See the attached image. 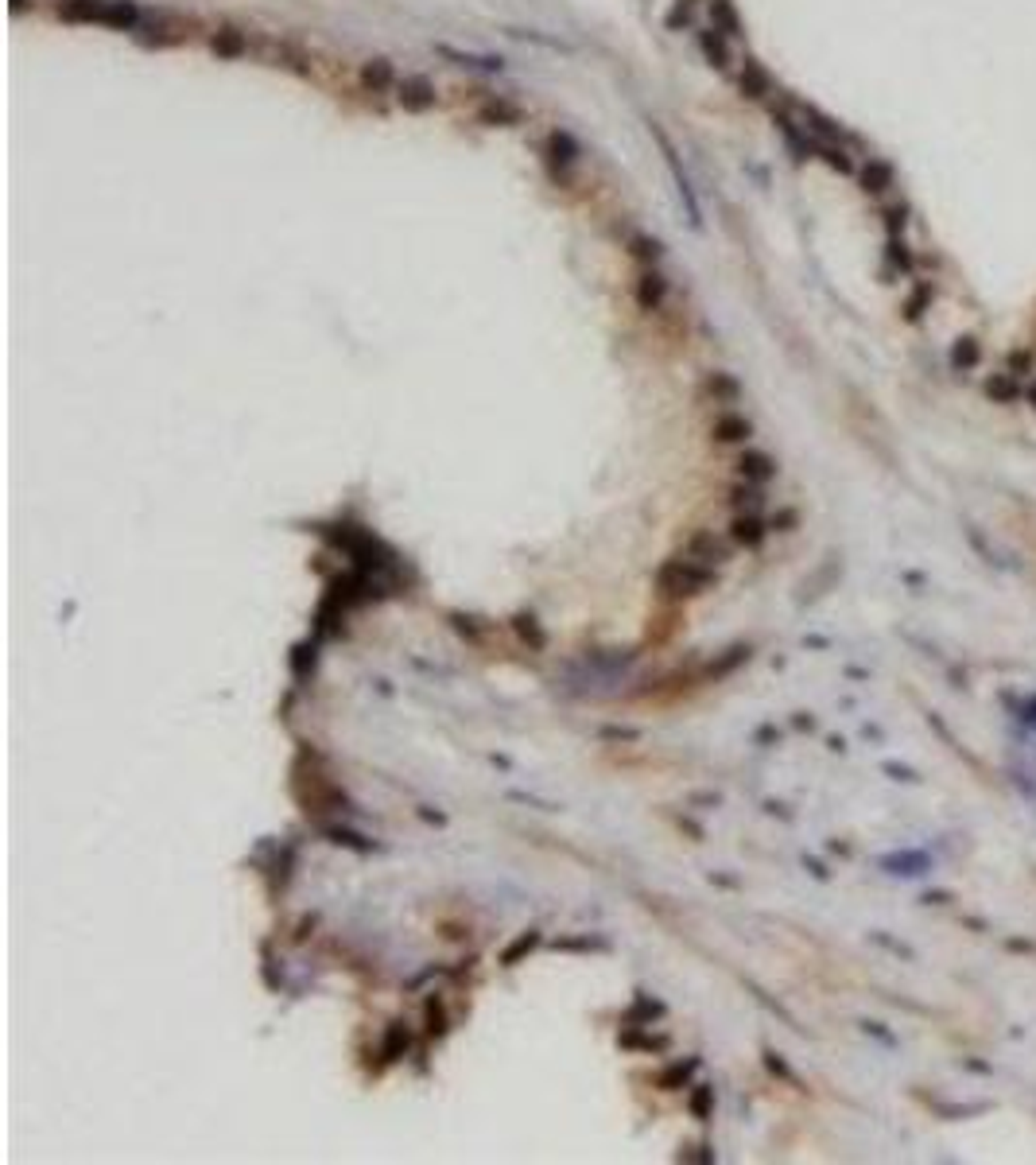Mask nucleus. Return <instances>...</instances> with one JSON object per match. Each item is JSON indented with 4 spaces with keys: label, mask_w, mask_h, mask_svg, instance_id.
<instances>
[{
    "label": "nucleus",
    "mask_w": 1036,
    "mask_h": 1165,
    "mask_svg": "<svg viewBox=\"0 0 1036 1165\" xmlns=\"http://www.w3.org/2000/svg\"><path fill=\"white\" fill-rule=\"evenodd\" d=\"M141 20H144V12L133 4V0H109V4H105L101 24L105 28H116V31H136V28H141Z\"/></svg>",
    "instance_id": "nucleus-23"
},
{
    "label": "nucleus",
    "mask_w": 1036,
    "mask_h": 1165,
    "mask_svg": "<svg viewBox=\"0 0 1036 1165\" xmlns=\"http://www.w3.org/2000/svg\"><path fill=\"white\" fill-rule=\"evenodd\" d=\"M415 1049V1030L404 1018L397 1022H389L384 1025V1038H381V1061L384 1064H400V1061H408Z\"/></svg>",
    "instance_id": "nucleus-4"
},
{
    "label": "nucleus",
    "mask_w": 1036,
    "mask_h": 1165,
    "mask_svg": "<svg viewBox=\"0 0 1036 1165\" xmlns=\"http://www.w3.org/2000/svg\"><path fill=\"white\" fill-rule=\"evenodd\" d=\"M862 1030H866V1033H870V1038H881L885 1045H896V1038H893V1033H889V1030H885V1025H881V1022H862Z\"/></svg>",
    "instance_id": "nucleus-50"
},
{
    "label": "nucleus",
    "mask_w": 1036,
    "mask_h": 1165,
    "mask_svg": "<svg viewBox=\"0 0 1036 1165\" xmlns=\"http://www.w3.org/2000/svg\"><path fill=\"white\" fill-rule=\"evenodd\" d=\"M136 36H141V43H148V47H175V43L187 39V31H183V24H175L171 16L156 12V16H144L141 20Z\"/></svg>",
    "instance_id": "nucleus-6"
},
{
    "label": "nucleus",
    "mask_w": 1036,
    "mask_h": 1165,
    "mask_svg": "<svg viewBox=\"0 0 1036 1165\" xmlns=\"http://www.w3.org/2000/svg\"><path fill=\"white\" fill-rule=\"evenodd\" d=\"M738 470H742L745 482H757V486H765L768 478H776V463L765 451H745L738 458Z\"/></svg>",
    "instance_id": "nucleus-26"
},
{
    "label": "nucleus",
    "mask_w": 1036,
    "mask_h": 1165,
    "mask_svg": "<svg viewBox=\"0 0 1036 1165\" xmlns=\"http://www.w3.org/2000/svg\"><path fill=\"white\" fill-rule=\"evenodd\" d=\"M742 85H745V90H761V74H757L753 67H745L742 70Z\"/></svg>",
    "instance_id": "nucleus-52"
},
{
    "label": "nucleus",
    "mask_w": 1036,
    "mask_h": 1165,
    "mask_svg": "<svg viewBox=\"0 0 1036 1165\" xmlns=\"http://www.w3.org/2000/svg\"><path fill=\"white\" fill-rule=\"evenodd\" d=\"M633 295H637L640 311H660V307H664V299H668V276L660 272L656 264H653V269H645V272L637 276V292Z\"/></svg>",
    "instance_id": "nucleus-11"
},
{
    "label": "nucleus",
    "mask_w": 1036,
    "mask_h": 1165,
    "mask_svg": "<svg viewBox=\"0 0 1036 1165\" xmlns=\"http://www.w3.org/2000/svg\"><path fill=\"white\" fill-rule=\"evenodd\" d=\"M446 1033H451V1014H446L443 995H435L431 991L427 1002H423V1038L427 1041H443Z\"/></svg>",
    "instance_id": "nucleus-17"
},
{
    "label": "nucleus",
    "mask_w": 1036,
    "mask_h": 1165,
    "mask_svg": "<svg viewBox=\"0 0 1036 1165\" xmlns=\"http://www.w3.org/2000/svg\"><path fill=\"white\" fill-rule=\"evenodd\" d=\"M397 67H392V59H369V62H361V85H369L373 93H381V90H397Z\"/></svg>",
    "instance_id": "nucleus-20"
},
{
    "label": "nucleus",
    "mask_w": 1036,
    "mask_h": 1165,
    "mask_svg": "<svg viewBox=\"0 0 1036 1165\" xmlns=\"http://www.w3.org/2000/svg\"><path fill=\"white\" fill-rule=\"evenodd\" d=\"M446 622H451V629L466 641V645H486V629H489L486 618L466 614V611H451V614H446Z\"/></svg>",
    "instance_id": "nucleus-24"
},
{
    "label": "nucleus",
    "mask_w": 1036,
    "mask_h": 1165,
    "mask_svg": "<svg viewBox=\"0 0 1036 1165\" xmlns=\"http://www.w3.org/2000/svg\"><path fill=\"white\" fill-rule=\"evenodd\" d=\"M318 836H323L326 843H334V847L354 851V854H369V851H377V839L361 836V831L346 828V824H323V828H318Z\"/></svg>",
    "instance_id": "nucleus-15"
},
{
    "label": "nucleus",
    "mask_w": 1036,
    "mask_h": 1165,
    "mask_svg": "<svg viewBox=\"0 0 1036 1165\" xmlns=\"http://www.w3.org/2000/svg\"><path fill=\"white\" fill-rule=\"evenodd\" d=\"M16 4H20V0H16Z\"/></svg>",
    "instance_id": "nucleus-60"
},
{
    "label": "nucleus",
    "mask_w": 1036,
    "mask_h": 1165,
    "mask_svg": "<svg viewBox=\"0 0 1036 1165\" xmlns=\"http://www.w3.org/2000/svg\"><path fill=\"white\" fill-rule=\"evenodd\" d=\"M792 726H796V731H815V715H807V711H796Z\"/></svg>",
    "instance_id": "nucleus-53"
},
{
    "label": "nucleus",
    "mask_w": 1036,
    "mask_h": 1165,
    "mask_svg": "<svg viewBox=\"0 0 1036 1165\" xmlns=\"http://www.w3.org/2000/svg\"><path fill=\"white\" fill-rule=\"evenodd\" d=\"M804 867H807V874H811V878H819V882H831V870L823 867V862H819V859H811V854H804Z\"/></svg>",
    "instance_id": "nucleus-49"
},
{
    "label": "nucleus",
    "mask_w": 1036,
    "mask_h": 1165,
    "mask_svg": "<svg viewBox=\"0 0 1036 1165\" xmlns=\"http://www.w3.org/2000/svg\"><path fill=\"white\" fill-rule=\"evenodd\" d=\"M1021 719L1029 723V726H1036V696H1032L1029 703H1024V715H1021Z\"/></svg>",
    "instance_id": "nucleus-57"
},
{
    "label": "nucleus",
    "mask_w": 1036,
    "mask_h": 1165,
    "mask_svg": "<svg viewBox=\"0 0 1036 1165\" xmlns=\"http://www.w3.org/2000/svg\"><path fill=\"white\" fill-rule=\"evenodd\" d=\"M768 532H773V529H768L765 521L757 517V513H738V517H734V525H730V540L742 544V548H761Z\"/></svg>",
    "instance_id": "nucleus-14"
},
{
    "label": "nucleus",
    "mask_w": 1036,
    "mask_h": 1165,
    "mask_svg": "<svg viewBox=\"0 0 1036 1165\" xmlns=\"http://www.w3.org/2000/svg\"><path fill=\"white\" fill-rule=\"evenodd\" d=\"M318 641L315 634L307 637V641H299V645H292V653H287V668H292V676L303 684V680H311L315 676V665H318Z\"/></svg>",
    "instance_id": "nucleus-18"
},
{
    "label": "nucleus",
    "mask_w": 1036,
    "mask_h": 1165,
    "mask_svg": "<svg viewBox=\"0 0 1036 1165\" xmlns=\"http://www.w3.org/2000/svg\"><path fill=\"white\" fill-rule=\"evenodd\" d=\"M687 1111L699 1119V1123H711L714 1119V1088L711 1084H691L687 1088Z\"/></svg>",
    "instance_id": "nucleus-30"
},
{
    "label": "nucleus",
    "mask_w": 1036,
    "mask_h": 1165,
    "mask_svg": "<svg viewBox=\"0 0 1036 1165\" xmlns=\"http://www.w3.org/2000/svg\"><path fill=\"white\" fill-rule=\"evenodd\" d=\"M435 51H439L443 59H454L458 67H474V70H501V59H497V55H470V51H458V47H451V43H439V47H435Z\"/></svg>",
    "instance_id": "nucleus-29"
},
{
    "label": "nucleus",
    "mask_w": 1036,
    "mask_h": 1165,
    "mask_svg": "<svg viewBox=\"0 0 1036 1165\" xmlns=\"http://www.w3.org/2000/svg\"><path fill=\"white\" fill-rule=\"evenodd\" d=\"M668 1018V1002L664 999H653L648 991H637L633 1002L622 1010V1025H656Z\"/></svg>",
    "instance_id": "nucleus-10"
},
{
    "label": "nucleus",
    "mask_w": 1036,
    "mask_h": 1165,
    "mask_svg": "<svg viewBox=\"0 0 1036 1165\" xmlns=\"http://www.w3.org/2000/svg\"><path fill=\"white\" fill-rule=\"evenodd\" d=\"M699 1068H703V1056H683V1061H668L664 1068H656L653 1084L660 1088V1092H683V1088H691V1080H695Z\"/></svg>",
    "instance_id": "nucleus-8"
},
{
    "label": "nucleus",
    "mask_w": 1036,
    "mask_h": 1165,
    "mask_svg": "<svg viewBox=\"0 0 1036 1165\" xmlns=\"http://www.w3.org/2000/svg\"><path fill=\"white\" fill-rule=\"evenodd\" d=\"M397 101L404 105L408 113H423L435 105V82L427 74H404L397 82Z\"/></svg>",
    "instance_id": "nucleus-7"
},
{
    "label": "nucleus",
    "mask_w": 1036,
    "mask_h": 1165,
    "mask_svg": "<svg viewBox=\"0 0 1036 1165\" xmlns=\"http://www.w3.org/2000/svg\"><path fill=\"white\" fill-rule=\"evenodd\" d=\"M543 944V933L540 928H525L520 936H512L505 948H501V956H497V964L501 967H517V964H525V959L536 952V948Z\"/></svg>",
    "instance_id": "nucleus-16"
},
{
    "label": "nucleus",
    "mask_w": 1036,
    "mask_h": 1165,
    "mask_svg": "<svg viewBox=\"0 0 1036 1165\" xmlns=\"http://www.w3.org/2000/svg\"><path fill=\"white\" fill-rule=\"evenodd\" d=\"M210 47L218 51L221 59H241V55H249V36H245L241 28H218L210 36Z\"/></svg>",
    "instance_id": "nucleus-25"
},
{
    "label": "nucleus",
    "mask_w": 1036,
    "mask_h": 1165,
    "mask_svg": "<svg viewBox=\"0 0 1036 1165\" xmlns=\"http://www.w3.org/2000/svg\"><path fill=\"white\" fill-rule=\"evenodd\" d=\"M439 975H451V967H423L420 971V975H412L408 983H404V991H408V995H412V991H420V987H427V983H431V979H439Z\"/></svg>",
    "instance_id": "nucleus-42"
},
{
    "label": "nucleus",
    "mask_w": 1036,
    "mask_h": 1165,
    "mask_svg": "<svg viewBox=\"0 0 1036 1165\" xmlns=\"http://www.w3.org/2000/svg\"><path fill=\"white\" fill-rule=\"evenodd\" d=\"M629 253H633L645 269H653L660 256H664V245H660L656 238H648V233H633V238H629Z\"/></svg>",
    "instance_id": "nucleus-33"
},
{
    "label": "nucleus",
    "mask_w": 1036,
    "mask_h": 1165,
    "mask_svg": "<svg viewBox=\"0 0 1036 1165\" xmlns=\"http://www.w3.org/2000/svg\"><path fill=\"white\" fill-rule=\"evenodd\" d=\"M555 952H610V940L598 933H582V936H555L551 940Z\"/></svg>",
    "instance_id": "nucleus-28"
},
{
    "label": "nucleus",
    "mask_w": 1036,
    "mask_h": 1165,
    "mask_svg": "<svg viewBox=\"0 0 1036 1165\" xmlns=\"http://www.w3.org/2000/svg\"><path fill=\"white\" fill-rule=\"evenodd\" d=\"M420 820H427V824H439V828L446 824V816H443V812H431V808H427V805L420 808Z\"/></svg>",
    "instance_id": "nucleus-54"
},
{
    "label": "nucleus",
    "mask_w": 1036,
    "mask_h": 1165,
    "mask_svg": "<svg viewBox=\"0 0 1036 1165\" xmlns=\"http://www.w3.org/2000/svg\"><path fill=\"white\" fill-rule=\"evenodd\" d=\"M261 979H264V987L269 991H284V967H280V959L272 956V940H264L261 944Z\"/></svg>",
    "instance_id": "nucleus-34"
},
{
    "label": "nucleus",
    "mask_w": 1036,
    "mask_h": 1165,
    "mask_svg": "<svg viewBox=\"0 0 1036 1165\" xmlns=\"http://www.w3.org/2000/svg\"><path fill=\"white\" fill-rule=\"evenodd\" d=\"M683 555L707 563V568H722V563L730 560V544H726L722 537H714L711 529H699V532H691L687 537V544H683Z\"/></svg>",
    "instance_id": "nucleus-3"
},
{
    "label": "nucleus",
    "mask_w": 1036,
    "mask_h": 1165,
    "mask_svg": "<svg viewBox=\"0 0 1036 1165\" xmlns=\"http://www.w3.org/2000/svg\"><path fill=\"white\" fill-rule=\"evenodd\" d=\"M656 591L679 603V598H695V595H707L719 587V571L707 568V563L691 560V555H676V560H664L653 575Z\"/></svg>",
    "instance_id": "nucleus-1"
},
{
    "label": "nucleus",
    "mask_w": 1036,
    "mask_h": 1165,
    "mask_svg": "<svg viewBox=\"0 0 1036 1165\" xmlns=\"http://www.w3.org/2000/svg\"><path fill=\"white\" fill-rule=\"evenodd\" d=\"M109 0H59V16L70 24H101Z\"/></svg>",
    "instance_id": "nucleus-22"
},
{
    "label": "nucleus",
    "mask_w": 1036,
    "mask_h": 1165,
    "mask_svg": "<svg viewBox=\"0 0 1036 1165\" xmlns=\"http://www.w3.org/2000/svg\"><path fill=\"white\" fill-rule=\"evenodd\" d=\"M765 1068H768V1072L776 1076V1080H784V1084L799 1088V1092H807V1088H804V1080H799V1076L792 1072V1064H788V1061H784V1056L776 1053V1049H765Z\"/></svg>",
    "instance_id": "nucleus-37"
},
{
    "label": "nucleus",
    "mask_w": 1036,
    "mask_h": 1165,
    "mask_svg": "<svg viewBox=\"0 0 1036 1165\" xmlns=\"http://www.w3.org/2000/svg\"><path fill=\"white\" fill-rule=\"evenodd\" d=\"M881 870L896 874V878H920V874L932 870V859L924 851H893L881 859Z\"/></svg>",
    "instance_id": "nucleus-12"
},
{
    "label": "nucleus",
    "mask_w": 1036,
    "mask_h": 1165,
    "mask_svg": "<svg viewBox=\"0 0 1036 1165\" xmlns=\"http://www.w3.org/2000/svg\"><path fill=\"white\" fill-rule=\"evenodd\" d=\"M598 739L602 742H640L645 731H640V726H625V723H602L598 726Z\"/></svg>",
    "instance_id": "nucleus-38"
},
{
    "label": "nucleus",
    "mask_w": 1036,
    "mask_h": 1165,
    "mask_svg": "<svg viewBox=\"0 0 1036 1165\" xmlns=\"http://www.w3.org/2000/svg\"><path fill=\"white\" fill-rule=\"evenodd\" d=\"M750 657H753V645H745V641H738V645H730V649H722L714 660H707V668H703V680L707 684H719L726 676H734L742 665H750Z\"/></svg>",
    "instance_id": "nucleus-9"
},
{
    "label": "nucleus",
    "mask_w": 1036,
    "mask_h": 1165,
    "mask_svg": "<svg viewBox=\"0 0 1036 1165\" xmlns=\"http://www.w3.org/2000/svg\"><path fill=\"white\" fill-rule=\"evenodd\" d=\"M653 136H656V144H660V152H664V164L671 171V179H676V190H679V198H683V206H687V218H691V226H699V202H695V190H691V179H687V171H683L679 164V156H676V148H671L668 141V133L653 121Z\"/></svg>",
    "instance_id": "nucleus-2"
},
{
    "label": "nucleus",
    "mask_w": 1036,
    "mask_h": 1165,
    "mask_svg": "<svg viewBox=\"0 0 1036 1165\" xmlns=\"http://www.w3.org/2000/svg\"><path fill=\"white\" fill-rule=\"evenodd\" d=\"M509 800H525V805H540L543 812H559V805H555V800H540V797H528V793H517V789H512V793H509Z\"/></svg>",
    "instance_id": "nucleus-48"
},
{
    "label": "nucleus",
    "mask_w": 1036,
    "mask_h": 1165,
    "mask_svg": "<svg viewBox=\"0 0 1036 1165\" xmlns=\"http://www.w3.org/2000/svg\"><path fill=\"white\" fill-rule=\"evenodd\" d=\"M676 1161H695V1165H711V1161H719V1153H714L707 1142H699V1146H679L676 1153Z\"/></svg>",
    "instance_id": "nucleus-40"
},
{
    "label": "nucleus",
    "mask_w": 1036,
    "mask_h": 1165,
    "mask_svg": "<svg viewBox=\"0 0 1036 1165\" xmlns=\"http://www.w3.org/2000/svg\"><path fill=\"white\" fill-rule=\"evenodd\" d=\"M967 540H970V548H978V555L990 563V568H1009V560L994 548V544H990V537L978 525H967Z\"/></svg>",
    "instance_id": "nucleus-31"
},
{
    "label": "nucleus",
    "mask_w": 1036,
    "mask_h": 1165,
    "mask_svg": "<svg viewBox=\"0 0 1036 1165\" xmlns=\"http://www.w3.org/2000/svg\"><path fill=\"white\" fill-rule=\"evenodd\" d=\"M315 928H318V913L299 917V925H295V944H303L307 936H315Z\"/></svg>",
    "instance_id": "nucleus-46"
},
{
    "label": "nucleus",
    "mask_w": 1036,
    "mask_h": 1165,
    "mask_svg": "<svg viewBox=\"0 0 1036 1165\" xmlns=\"http://www.w3.org/2000/svg\"><path fill=\"white\" fill-rule=\"evenodd\" d=\"M881 769H885V773L893 777V781H909V785H916V781H920V773H916L912 765H901V762H885Z\"/></svg>",
    "instance_id": "nucleus-43"
},
{
    "label": "nucleus",
    "mask_w": 1036,
    "mask_h": 1165,
    "mask_svg": "<svg viewBox=\"0 0 1036 1165\" xmlns=\"http://www.w3.org/2000/svg\"><path fill=\"white\" fill-rule=\"evenodd\" d=\"M512 634H517L525 645L532 649V653H543L548 649V629L540 626V618L532 614V611H520V614H512Z\"/></svg>",
    "instance_id": "nucleus-21"
},
{
    "label": "nucleus",
    "mask_w": 1036,
    "mask_h": 1165,
    "mask_svg": "<svg viewBox=\"0 0 1036 1165\" xmlns=\"http://www.w3.org/2000/svg\"><path fill=\"white\" fill-rule=\"evenodd\" d=\"M730 506L738 509V513H757L765 506V494H761V486L757 482H738L730 489Z\"/></svg>",
    "instance_id": "nucleus-32"
},
{
    "label": "nucleus",
    "mask_w": 1036,
    "mask_h": 1165,
    "mask_svg": "<svg viewBox=\"0 0 1036 1165\" xmlns=\"http://www.w3.org/2000/svg\"><path fill=\"white\" fill-rule=\"evenodd\" d=\"M478 121H482V125L512 128V125L525 121V109H520L517 101H509V98H489V101L482 105V109H478Z\"/></svg>",
    "instance_id": "nucleus-19"
},
{
    "label": "nucleus",
    "mask_w": 1036,
    "mask_h": 1165,
    "mask_svg": "<svg viewBox=\"0 0 1036 1165\" xmlns=\"http://www.w3.org/2000/svg\"><path fill=\"white\" fill-rule=\"evenodd\" d=\"M827 746H831V750H835V754H842V750H847V742H842V739H827Z\"/></svg>",
    "instance_id": "nucleus-59"
},
{
    "label": "nucleus",
    "mask_w": 1036,
    "mask_h": 1165,
    "mask_svg": "<svg viewBox=\"0 0 1036 1165\" xmlns=\"http://www.w3.org/2000/svg\"><path fill=\"white\" fill-rule=\"evenodd\" d=\"M753 435V424L745 420V416H734V412H726L714 420V440L719 443H745Z\"/></svg>",
    "instance_id": "nucleus-27"
},
{
    "label": "nucleus",
    "mask_w": 1036,
    "mask_h": 1165,
    "mask_svg": "<svg viewBox=\"0 0 1036 1165\" xmlns=\"http://www.w3.org/2000/svg\"><path fill=\"white\" fill-rule=\"evenodd\" d=\"M707 392H711L714 400H722V404H734V400L742 397V384L734 381L730 373H711V377H707Z\"/></svg>",
    "instance_id": "nucleus-36"
},
{
    "label": "nucleus",
    "mask_w": 1036,
    "mask_h": 1165,
    "mask_svg": "<svg viewBox=\"0 0 1036 1165\" xmlns=\"http://www.w3.org/2000/svg\"><path fill=\"white\" fill-rule=\"evenodd\" d=\"M711 16H714V28L726 31V36H738V16L726 0H711Z\"/></svg>",
    "instance_id": "nucleus-39"
},
{
    "label": "nucleus",
    "mask_w": 1036,
    "mask_h": 1165,
    "mask_svg": "<svg viewBox=\"0 0 1036 1165\" xmlns=\"http://www.w3.org/2000/svg\"><path fill=\"white\" fill-rule=\"evenodd\" d=\"M617 1045L629 1049V1053H653V1056H660V1053L671 1049V1038H668V1033H653V1025H622V1030H617Z\"/></svg>",
    "instance_id": "nucleus-5"
},
{
    "label": "nucleus",
    "mask_w": 1036,
    "mask_h": 1165,
    "mask_svg": "<svg viewBox=\"0 0 1036 1165\" xmlns=\"http://www.w3.org/2000/svg\"><path fill=\"white\" fill-rule=\"evenodd\" d=\"M548 159H551V171L559 179H571V167L579 164V144L571 141L567 133H551L548 136Z\"/></svg>",
    "instance_id": "nucleus-13"
},
{
    "label": "nucleus",
    "mask_w": 1036,
    "mask_h": 1165,
    "mask_svg": "<svg viewBox=\"0 0 1036 1165\" xmlns=\"http://www.w3.org/2000/svg\"><path fill=\"white\" fill-rule=\"evenodd\" d=\"M765 812H768V816H781V820H792V812H788V805H781V800H765Z\"/></svg>",
    "instance_id": "nucleus-51"
},
{
    "label": "nucleus",
    "mask_w": 1036,
    "mask_h": 1165,
    "mask_svg": "<svg viewBox=\"0 0 1036 1165\" xmlns=\"http://www.w3.org/2000/svg\"><path fill=\"white\" fill-rule=\"evenodd\" d=\"M796 525H799V513L796 509H781L773 521H768V529H773V532H792Z\"/></svg>",
    "instance_id": "nucleus-44"
},
{
    "label": "nucleus",
    "mask_w": 1036,
    "mask_h": 1165,
    "mask_svg": "<svg viewBox=\"0 0 1036 1165\" xmlns=\"http://www.w3.org/2000/svg\"><path fill=\"white\" fill-rule=\"evenodd\" d=\"M699 47H703V55H707L711 62H714V67H730V47H726V39L719 36V28H714V31H703V36H699Z\"/></svg>",
    "instance_id": "nucleus-35"
},
{
    "label": "nucleus",
    "mask_w": 1036,
    "mask_h": 1165,
    "mask_svg": "<svg viewBox=\"0 0 1036 1165\" xmlns=\"http://www.w3.org/2000/svg\"><path fill=\"white\" fill-rule=\"evenodd\" d=\"M707 878H711L714 886H730V890H734V886H742L738 878H730V874H707Z\"/></svg>",
    "instance_id": "nucleus-55"
},
{
    "label": "nucleus",
    "mask_w": 1036,
    "mask_h": 1165,
    "mask_svg": "<svg viewBox=\"0 0 1036 1165\" xmlns=\"http://www.w3.org/2000/svg\"><path fill=\"white\" fill-rule=\"evenodd\" d=\"M679 828H687L691 831V836H695V839H703V828L695 824V820H691V816H679Z\"/></svg>",
    "instance_id": "nucleus-56"
},
{
    "label": "nucleus",
    "mask_w": 1036,
    "mask_h": 1165,
    "mask_svg": "<svg viewBox=\"0 0 1036 1165\" xmlns=\"http://www.w3.org/2000/svg\"><path fill=\"white\" fill-rule=\"evenodd\" d=\"M753 739H757V746H773V742H781V731H776L773 723H765V726H757Z\"/></svg>",
    "instance_id": "nucleus-47"
},
{
    "label": "nucleus",
    "mask_w": 1036,
    "mask_h": 1165,
    "mask_svg": "<svg viewBox=\"0 0 1036 1165\" xmlns=\"http://www.w3.org/2000/svg\"><path fill=\"white\" fill-rule=\"evenodd\" d=\"M952 894H924V905H947Z\"/></svg>",
    "instance_id": "nucleus-58"
},
{
    "label": "nucleus",
    "mask_w": 1036,
    "mask_h": 1165,
    "mask_svg": "<svg viewBox=\"0 0 1036 1165\" xmlns=\"http://www.w3.org/2000/svg\"><path fill=\"white\" fill-rule=\"evenodd\" d=\"M664 24H668L671 31L691 28V0H676V4H671V12L664 16Z\"/></svg>",
    "instance_id": "nucleus-41"
},
{
    "label": "nucleus",
    "mask_w": 1036,
    "mask_h": 1165,
    "mask_svg": "<svg viewBox=\"0 0 1036 1165\" xmlns=\"http://www.w3.org/2000/svg\"><path fill=\"white\" fill-rule=\"evenodd\" d=\"M687 805H691V808H719V805H722V793H714V789H703V793H687Z\"/></svg>",
    "instance_id": "nucleus-45"
}]
</instances>
